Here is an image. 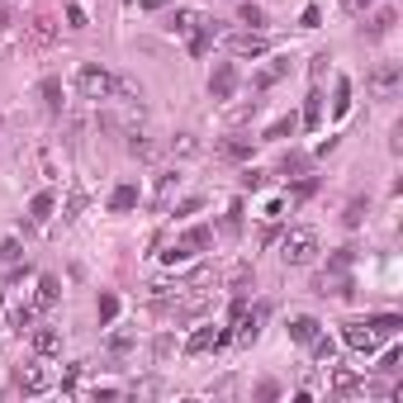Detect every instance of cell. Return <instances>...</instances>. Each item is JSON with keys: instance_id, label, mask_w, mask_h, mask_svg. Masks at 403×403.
<instances>
[{"instance_id": "obj_1", "label": "cell", "mask_w": 403, "mask_h": 403, "mask_svg": "<svg viewBox=\"0 0 403 403\" xmlns=\"http://www.w3.org/2000/svg\"><path fill=\"white\" fill-rule=\"evenodd\" d=\"M318 252H322L318 228H290V233L280 238V261H285V266H313Z\"/></svg>"}, {"instance_id": "obj_2", "label": "cell", "mask_w": 403, "mask_h": 403, "mask_svg": "<svg viewBox=\"0 0 403 403\" xmlns=\"http://www.w3.org/2000/svg\"><path fill=\"white\" fill-rule=\"evenodd\" d=\"M266 304H256V309H247V299H238V304H233V327H238V332H233V337H238L242 347H252V342H256V337H261V322H266Z\"/></svg>"}, {"instance_id": "obj_3", "label": "cell", "mask_w": 403, "mask_h": 403, "mask_svg": "<svg viewBox=\"0 0 403 403\" xmlns=\"http://www.w3.org/2000/svg\"><path fill=\"white\" fill-rule=\"evenodd\" d=\"M209 242H214V228H190L186 238H176L171 247H166V252H161V261H166V266H176V261H190V256H195V252H204Z\"/></svg>"}, {"instance_id": "obj_4", "label": "cell", "mask_w": 403, "mask_h": 403, "mask_svg": "<svg viewBox=\"0 0 403 403\" xmlns=\"http://www.w3.org/2000/svg\"><path fill=\"white\" fill-rule=\"evenodd\" d=\"M365 85H370V95H375V100H399V90H403V67H399V62H379L375 72H370V81H365Z\"/></svg>"}, {"instance_id": "obj_5", "label": "cell", "mask_w": 403, "mask_h": 403, "mask_svg": "<svg viewBox=\"0 0 403 403\" xmlns=\"http://www.w3.org/2000/svg\"><path fill=\"white\" fill-rule=\"evenodd\" d=\"M228 53L242 57V62H247V57L256 62V57L270 53V38L261 33V28H242V33H228Z\"/></svg>"}, {"instance_id": "obj_6", "label": "cell", "mask_w": 403, "mask_h": 403, "mask_svg": "<svg viewBox=\"0 0 403 403\" xmlns=\"http://www.w3.org/2000/svg\"><path fill=\"white\" fill-rule=\"evenodd\" d=\"M15 384H19L24 394H53V389H57V379L48 375V370H43L38 361H33V365H19V375H15Z\"/></svg>"}, {"instance_id": "obj_7", "label": "cell", "mask_w": 403, "mask_h": 403, "mask_svg": "<svg viewBox=\"0 0 403 403\" xmlns=\"http://www.w3.org/2000/svg\"><path fill=\"white\" fill-rule=\"evenodd\" d=\"M209 95L214 100H233L238 95V67L233 62H218L214 72H209Z\"/></svg>"}, {"instance_id": "obj_8", "label": "cell", "mask_w": 403, "mask_h": 403, "mask_svg": "<svg viewBox=\"0 0 403 403\" xmlns=\"http://www.w3.org/2000/svg\"><path fill=\"white\" fill-rule=\"evenodd\" d=\"M228 337H233V332H223V327H199V332H190L186 351H190V356H204V351H218Z\"/></svg>"}, {"instance_id": "obj_9", "label": "cell", "mask_w": 403, "mask_h": 403, "mask_svg": "<svg viewBox=\"0 0 403 403\" xmlns=\"http://www.w3.org/2000/svg\"><path fill=\"white\" fill-rule=\"evenodd\" d=\"M318 332H322V322L313 318V313H295V318H290V342H299V347H309Z\"/></svg>"}, {"instance_id": "obj_10", "label": "cell", "mask_w": 403, "mask_h": 403, "mask_svg": "<svg viewBox=\"0 0 403 403\" xmlns=\"http://www.w3.org/2000/svg\"><path fill=\"white\" fill-rule=\"evenodd\" d=\"M342 337H347L351 351H375V342H379L370 322H347V332H342Z\"/></svg>"}, {"instance_id": "obj_11", "label": "cell", "mask_w": 403, "mask_h": 403, "mask_svg": "<svg viewBox=\"0 0 403 403\" xmlns=\"http://www.w3.org/2000/svg\"><path fill=\"white\" fill-rule=\"evenodd\" d=\"M214 43H218V24H214V19H204V24L190 33V53H195V57H204Z\"/></svg>"}, {"instance_id": "obj_12", "label": "cell", "mask_w": 403, "mask_h": 403, "mask_svg": "<svg viewBox=\"0 0 403 403\" xmlns=\"http://www.w3.org/2000/svg\"><path fill=\"white\" fill-rule=\"evenodd\" d=\"M33 351L38 356H57L62 351V332L57 327H33Z\"/></svg>"}, {"instance_id": "obj_13", "label": "cell", "mask_w": 403, "mask_h": 403, "mask_svg": "<svg viewBox=\"0 0 403 403\" xmlns=\"http://www.w3.org/2000/svg\"><path fill=\"white\" fill-rule=\"evenodd\" d=\"M109 209H114V214H129V209H138V186H119L114 195H109Z\"/></svg>"}, {"instance_id": "obj_14", "label": "cell", "mask_w": 403, "mask_h": 403, "mask_svg": "<svg viewBox=\"0 0 403 403\" xmlns=\"http://www.w3.org/2000/svg\"><path fill=\"white\" fill-rule=\"evenodd\" d=\"M394 24H399V10H379L375 19L365 24V38H384V33H389Z\"/></svg>"}, {"instance_id": "obj_15", "label": "cell", "mask_w": 403, "mask_h": 403, "mask_svg": "<svg viewBox=\"0 0 403 403\" xmlns=\"http://www.w3.org/2000/svg\"><path fill=\"white\" fill-rule=\"evenodd\" d=\"M38 95H43V105L57 114V109H62V81H57V76H43V81H38Z\"/></svg>"}, {"instance_id": "obj_16", "label": "cell", "mask_w": 403, "mask_h": 403, "mask_svg": "<svg viewBox=\"0 0 403 403\" xmlns=\"http://www.w3.org/2000/svg\"><path fill=\"white\" fill-rule=\"evenodd\" d=\"M238 24L261 28V24H266V10H261V5H252V0H238Z\"/></svg>"}, {"instance_id": "obj_17", "label": "cell", "mask_w": 403, "mask_h": 403, "mask_svg": "<svg viewBox=\"0 0 403 403\" xmlns=\"http://www.w3.org/2000/svg\"><path fill=\"white\" fill-rule=\"evenodd\" d=\"M285 72H290V62H270L266 72H256V81H252V90H270V85H275V81L285 76Z\"/></svg>"}, {"instance_id": "obj_18", "label": "cell", "mask_w": 403, "mask_h": 403, "mask_svg": "<svg viewBox=\"0 0 403 403\" xmlns=\"http://www.w3.org/2000/svg\"><path fill=\"white\" fill-rule=\"evenodd\" d=\"M129 157H142V161L157 157V142H152L147 133H138V129H133V133H129Z\"/></svg>"}, {"instance_id": "obj_19", "label": "cell", "mask_w": 403, "mask_h": 403, "mask_svg": "<svg viewBox=\"0 0 403 403\" xmlns=\"http://www.w3.org/2000/svg\"><path fill=\"white\" fill-rule=\"evenodd\" d=\"M204 24V15H195V10H176V15H171V28H176V33H195V28Z\"/></svg>"}, {"instance_id": "obj_20", "label": "cell", "mask_w": 403, "mask_h": 403, "mask_svg": "<svg viewBox=\"0 0 403 403\" xmlns=\"http://www.w3.org/2000/svg\"><path fill=\"white\" fill-rule=\"evenodd\" d=\"M28 218H33V223H48V218H53V195H33V199H28Z\"/></svg>"}, {"instance_id": "obj_21", "label": "cell", "mask_w": 403, "mask_h": 403, "mask_svg": "<svg viewBox=\"0 0 403 403\" xmlns=\"http://www.w3.org/2000/svg\"><path fill=\"white\" fill-rule=\"evenodd\" d=\"M332 389H337V394H365V379L347 375V370H337V375H332Z\"/></svg>"}, {"instance_id": "obj_22", "label": "cell", "mask_w": 403, "mask_h": 403, "mask_svg": "<svg viewBox=\"0 0 403 403\" xmlns=\"http://www.w3.org/2000/svg\"><path fill=\"white\" fill-rule=\"evenodd\" d=\"M57 295H62V285H57L53 275H43V280H38V309H48Z\"/></svg>"}, {"instance_id": "obj_23", "label": "cell", "mask_w": 403, "mask_h": 403, "mask_svg": "<svg viewBox=\"0 0 403 403\" xmlns=\"http://www.w3.org/2000/svg\"><path fill=\"white\" fill-rule=\"evenodd\" d=\"M0 261H5V266H19V261H24V247H19L15 238H5L0 242Z\"/></svg>"}, {"instance_id": "obj_24", "label": "cell", "mask_w": 403, "mask_h": 403, "mask_svg": "<svg viewBox=\"0 0 403 403\" xmlns=\"http://www.w3.org/2000/svg\"><path fill=\"white\" fill-rule=\"evenodd\" d=\"M318 119H322V95H309V105H304V124L318 129Z\"/></svg>"}, {"instance_id": "obj_25", "label": "cell", "mask_w": 403, "mask_h": 403, "mask_svg": "<svg viewBox=\"0 0 403 403\" xmlns=\"http://www.w3.org/2000/svg\"><path fill=\"white\" fill-rule=\"evenodd\" d=\"M309 347H313V356H318V361H332V356H337V347H332V337H313V342H309Z\"/></svg>"}, {"instance_id": "obj_26", "label": "cell", "mask_w": 403, "mask_h": 403, "mask_svg": "<svg viewBox=\"0 0 403 403\" xmlns=\"http://www.w3.org/2000/svg\"><path fill=\"white\" fill-rule=\"evenodd\" d=\"M114 318H119V299L100 295V322H114Z\"/></svg>"}, {"instance_id": "obj_27", "label": "cell", "mask_w": 403, "mask_h": 403, "mask_svg": "<svg viewBox=\"0 0 403 403\" xmlns=\"http://www.w3.org/2000/svg\"><path fill=\"white\" fill-rule=\"evenodd\" d=\"M295 129H299V119H295V114H290V119H275V124H270V133H266V138H285V133H295Z\"/></svg>"}, {"instance_id": "obj_28", "label": "cell", "mask_w": 403, "mask_h": 403, "mask_svg": "<svg viewBox=\"0 0 403 403\" xmlns=\"http://www.w3.org/2000/svg\"><path fill=\"white\" fill-rule=\"evenodd\" d=\"M67 28H85V10H81L76 0L67 5Z\"/></svg>"}, {"instance_id": "obj_29", "label": "cell", "mask_w": 403, "mask_h": 403, "mask_svg": "<svg viewBox=\"0 0 403 403\" xmlns=\"http://www.w3.org/2000/svg\"><path fill=\"white\" fill-rule=\"evenodd\" d=\"M351 109V81H337V114Z\"/></svg>"}, {"instance_id": "obj_30", "label": "cell", "mask_w": 403, "mask_h": 403, "mask_svg": "<svg viewBox=\"0 0 403 403\" xmlns=\"http://www.w3.org/2000/svg\"><path fill=\"white\" fill-rule=\"evenodd\" d=\"M280 214H285V199H266V204H261V218H266V223H275Z\"/></svg>"}, {"instance_id": "obj_31", "label": "cell", "mask_w": 403, "mask_h": 403, "mask_svg": "<svg viewBox=\"0 0 403 403\" xmlns=\"http://www.w3.org/2000/svg\"><path fill=\"white\" fill-rule=\"evenodd\" d=\"M361 214H365V199H351V204H347V228H356Z\"/></svg>"}, {"instance_id": "obj_32", "label": "cell", "mask_w": 403, "mask_h": 403, "mask_svg": "<svg viewBox=\"0 0 403 403\" xmlns=\"http://www.w3.org/2000/svg\"><path fill=\"white\" fill-rule=\"evenodd\" d=\"M299 24H304V28H318V24H322V10H318V5H309V10H304V19H299Z\"/></svg>"}, {"instance_id": "obj_33", "label": "cell", "mask_w": 403, "mask_h": 403, "mask_svg": "<svg viewBox=\"0 0 403 403\" xmlns=\"http://www.w3.org/2000/svg\"><path fill=\"white\" fill-rule=\"evenodd\" d=\"M228 157H252V142H223Z\"/></svg>"}, {"instance_id": "obj_34", "label": "cell", "mask_w": 403, "mask_h": 403, "mask_svg": "<svg viewBox=\"0 0 403 403\" xmlns=\"http://www.w3.org/2000/svg\"><path fill=\"white\" fill-rule=\"evenodd\" d=\"M370 5H375V0H342V10H347V15H365Z\"/></svg>"}, {"instance_id": "obj_35", "label": "cell", "mask_w": 403, "mask_h": 403, "mask_svg": "<svg viewBox=\"0 0 403 403\" xmlns=\"http://www.w3.org/2000/svg\"><path fill=\"white\" fill-rule=\"evenodd\" d=\"M133 347V337H129V332H114V337H109V351H129Z\"/></svg>"}, {"instance_id": "obj_36", "label": "cell", "mask_w": 403, "mask_h": 403, "mask_svg": "<svg viewBox=\"0 0 403 403\" xmlns=\"http://www.w3.org/2000/svg\"><path fill=\"white\" fill-rule=\"evenodd\" d=\"M138 5H142V10H166L171 0H138Z\"/></svg>"}]
</instances>
